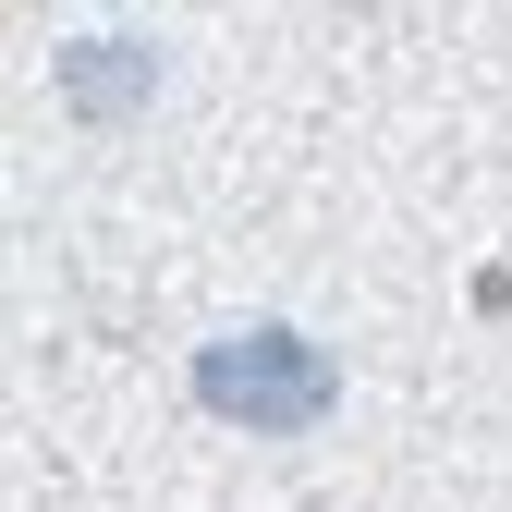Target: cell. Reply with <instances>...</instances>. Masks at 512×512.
<instances>
[{"label": "cell", "mask_w": 512, "mask_h": 512, "mask_svg": "<svg viewBox=\"0 0 512 512\" xmlns=\"http://www.w3.org/2000/svg\"><path fill=\"white\" fill-rule=\"evenodd\" d=\"M196 403H208L220 427L293 439V427H330V403H342V366H330V342H305L293 317H244V330L196 342Z\"/></svg>", "instance_id": "1"}, {"label": "cell", "mask_w": 512, "mask_h": 512, "mask_svg": "<svg viewBox=\"0 0 512 512\" xmlns=\"http://www.w3.org/2000/svg\"><path fill=\"white\" fill-rule=\"evenodd\" d=\"M61 98H74L86 122H135L147 98H159V37H74L61 49Z\"/></svg>", "instance_id": "2"}]
</instances>
